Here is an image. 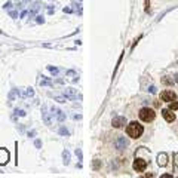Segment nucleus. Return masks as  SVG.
<instances>
[{
	"mask_svg": "<svg viewBox=\"0 0 178 178\" xmlns=\"http://www.w3.org/2000/svg\"><path fill=\"white\" fill-rule=\"evenodd\" d=\"M126 134H128V137L137 140V138H140L144 134V126L140 125L138 122H131V123L126 126Z\"/></svg>",
	"mask_w": 178,
	"mask_h": 178,
	"instance_id": "nucleus-1",
	"label": "nucleus"
},
{
	"mask_svg": "<svg viewBox=\"0 0 178 178\" xmlns=\"http://www.w3.org/2000/svg\"><path fill=\"white\" fill-rule=\"evenodd\" d=\"M138 116H140V119H141L143 122H153V120H154V117H156V113H154V110H153V109L144 107V109L140 110Z\"/></svg>",
	"mask_w": 178,
	"mask_h": 178,
	"instance_id": "nucleus-2",
	"label": "nucleus"
},
{
	"mask_svg": "<svg viewBox=\"0 0 178 178\" xmlns=\"http://www.w3.org/2000/svg\"><path fill=\"white\" fill-rule=\"evenodd\" d=\"M51 111H52L51 114H52L58 122H64V120H65V113H64L62 110H60L58 107H51Z\"/></svg>",
	"mask_w": 178,
	"mask_h": 178,
	"instance_id": "nucleus-3",
	"label": "nucleus"
},
{
	"mask_svg": "<svg viewBox=\"0 0 178 178\" xmlns=\"http://www.w3.org/2000/svg\"><path fill=\"white\" fill-rule=\"evenodd\" d=\"M175 98H177V95H175L174 91H163V92L160 94V100L165 101V103H171V101H174Z\"/></svg>",
	"mask_w": 178,
	"mask_h": 178,
	"instance_id": "nucleus-4",
	"label": "nucleus"
},
{
	"mask_svg": "<svg viewBox=\"0 0 178 178\" xmlns=\"http://www.w3.org/2000/svg\"><path fill=\"white\" fill-rule=\"evenodd\" d=\"M132 166H134V169L137 172H143V171H145V168H147V162H145L144 159H135Z\"/></svg>",
	"mask_w": 178,
	"mask_h": 178,
	"instance_id": "nucleus-5",
	"label": "nucleus"
},
{
	"mask_svg": "<svg viewBox=\"0 0 178 178\" xmlns=\"http://www.w3.org/2000/svg\"><path fill=\"white\" fill-rule=\"evenodd\" d=\"M111 125H113V128H123L125 125H126V117L123 116H116L113 117V120H111Z\"/></svg>",
	"mask_w": 178,
	"mask_h": 178,
	"instance_id": "nucleus-6",
	"label": "nucleus"
},
{
	"mask_svg": "<svg viewBox=\"0 0 178 178\" xmlns=\"http://www.w3.org/2000/svg\"><path fill=\"white\" fill-rule=\"evenodd\" d=\"M64 95L67 96L69 100H71V101H76L77 100V89H74V88H65L64 89Z\"/></svg>",
	"mask_w": 178,
	"mask_h": 178,
	"instance_id": "nucleus-7",
	"label": "nucleus"
},
{
	"mask_svg": "<svg viewBox=\"0 0 178 178\" xmlns=\"http://www.w3.org/2000/svg\"><path fill=\"white\" fill-rule=\"evenodd\" d=\"M162 116H163L165 120H166V122H169V123H172V122L175 120V114L172 113L171 109H163V110H162Z\"/></svg>",
	"mask_w": 178,
	"mask_h": 178,
	"instance_id": "nucleus-8",
	"label": "nucleus"
},
{
	"mask_svg": "<svg viewBox=\"0 0 178 178\" xmlns=\"http://www.w3.org/2000/svg\"><path fill=\"white\" fill-rule=\"evenodd\" d=\"M42 119H43V122H45L46 125L52 123V120H51V113L48 111V107H46V105L42 107Z\"/></svg>",
	"mask_w": 178,
	"mask_h": 178,
	"instance_id": "nucleus-9",
	"label": "nucleus"
},
{
	"mask_svg": "<svg viewBox=\"0 0 178 178\" xmlns=\"http://www.w3.org/2000/svg\"><path fill=\"white\" fill-rule=\"evenodd\" d=\"M114 145H116L117 150H123L125 147H128V140H126L125 137H119V138L116 140Z\"/></svg>",
	"mask_w": 178,
	"mask_h": 178,
	"instance_id": "nucleus-10",
	"label": "nucleus"
},
{
	"mask_svg": "<svg viewBox=\"0 0 178 178\" xmlns=\"http://www.w3.org/2000/svg\"><path fill=\"white\" fill-rule=\"evenodd\" d=\"M9 162V151L6 149H0V165H6Z\"/></svg>",
	"mask_w": 178,
	"mask_h": 178,
	"instance_id": "nucleus-11",
	"label": "nucleus"
},
{
	"mask_svg": "<svg viewBox=\"0 0 178 178\" xmlns=\"http://www.w3.org/2000/svg\"><path fill=\"white\" fill-rule=\"evenodd\" d=\"M158 163H159V166H165V165L168 163V154H166V153H159Z\"/></svg>",
	"mask_w": 178,
	"mask_h": 178,
	"instance_id": "nucleus-12",
	"label": "nucleus"
},
{
	"mask_svg": "<svg viewBox=\"0 0 178 178\" xmlns=\"http://www.w3.org/2000/svg\"><path fill=\"white\" fill-rule=\"evenodd\" d=\"M62 162L65 165L70 163V151L69 150H64L62 151Z\"/></svg>",
	"mask_w": 178,
	"mask_h": 178,
	"instance_id": "nucleus-13",
	"label": "nucleus"
},
{
	"mask_svg": "<svg viewBox=\"0 0 178 178\" xmlns=\"http://www.w3.org/2000/svg\"><path fill=\"white\" fill-rule=\"evenodd\" d=\"M40 86H52V82H51V80H48V79H46V77H43V76H42V79H40Z\"/></svg>",
	"mask_w": 178,
	"mask_h": 178,
	"instance_id": "nucleus-14",
	"label": "nucleus"
},
{
	"mask_svg": "<svg viewBox=\"0 0 178 178\" xmlns=\"http://www.w3.org/2000/svg\"><path fill=\"white\" fill-rule=\"evenodd\" d=\"M54 98L56 100V101H58V103H65V101L69 100V98H67L65 95H55Z\"/></svg>",
	"mask_w": 178,
	"mask_h": 178,
	"instance_id": "nucleus-15",
	"label": "nucleus"
},
{
	"mask_svg": "<svg viewBox=\"0 0 178 178\" xmlns=\"http://www.w3.org/2000/svg\"><path fill=\"white\" fill-rule=\"evenodd\" d=\"M60 134H61V135H64V137H69V135H70V131L67 129V128L61 126V128H60Z\"/></svg>",
	"mask_w": 178,
	"mask_h": 178,
	"instance_id": "nucleus-16",
	"label": "nucleus"
},
{
	"mask_svg": "<svg viewBox=\"0 0 178 178\" xmlns=\"http://www.w3.org/2000/svg\"><path fill=\"white\" fill-rule=\"evenodd\" d=\"M168 109H171L172 111H174V110H178V101H175V100H174V101H171Z\"/></svg>",
	"mask_w": 178,
	"mask_h": 178,
	"instance_id": "nucleus-17",
	"label": "nucleus"
},
{
	"mask_svg": "<svg viewBox=\"0 0 178 178\" xmlns=\"http://www.w3.org/2000/svg\"><path fill=\"white\" fill-rule=\"evenodd\" d=\"M48 70H49V71H51V73H52L54 76H56V74H58V71H60V70L56 69V67H52V65H48Z\"/></svg>",
	"mask_w": 178,
	"mask_h": 178,
	"instance_id": "nucleus-18",
	"label": "nucleus"
},
{
	"mask_svg": "<svg viewBox=\"0 0 178 178\" xmlns=\"http://www.w3.org/2000/svg\"><path fill=\"white\" fill-rule=\"evenodd\" d=\"M144 9H145V12H150V0H144Z\"/></svg>",
	"mask_w": 178,
	"mask_h": 178,
	"instance_id": "nucleus-19",
	"label": "nucleus"
},
{
	"mask_svg": "<svg viewBox=\"0 0 178 178\" xmlns=\"http://www.w3.org/2000/svg\"><path fill=\"white\" fill-rule=\"evenodd\" d=\"M25 95H27V96H33V95H34V91H33V88H27V91H25Z\"/></svg>",
	"mask_w": 178,
	"mask_h": 178,
	"instance_id": "nucleus-20",
	"label": "nucleus"
},
{
	"mask_svg": "<svg viewBox=\"0 0 178 178\" xmlns=\"http://www.w3.org/2000/svg\"><path fill=\"white\" fill-rule=\"evenodd\" d=\"M162 82H163L165 85H172V83H174V80L168 79V77H163V79H162Z\"/></svg>",
	"mask_w": 178,
	"mask_h": 178,
	"instance_id": "nucleus-21",
	"label": "nucleus"
},
{
	"mask_svg": "<svg viewBox=\"0 0 178 178\" xmlns=\"http://www.w3.org/2000/svg\"><path fill=\"white\" fill-rule=\"evenodd\" d=\"M76 156L79 158V160H82V151H80V149H76Z\"/></svg>",
	"mask_w": 178,
	"mask_h": 178,
	"instance_id": "nucleus-22",
	"label": "nucleus"
},
{
	"mask_svg": "<svg viewBox=\"0 0 178 178\" xmlns=\"http://www.w3.org/2000/svg\"><path fill=\"white\" fill-rule=\"evenodd\" d=\"M36 18H37V22H39V24H43V22H45V20H43V16H40V15H39V16H36Z\"/></svg>",
	"mask_w": 178,
	"mask_h": 178,
	"instance_id": "nucleus-23",
	"label": "nucleus"
},
{
	"mask_svg": "<svg viewBox=\"0 0 178 178\" xmlns=\"http://www.w3.org/2000/svg\"><path fill=\"white\" fill-rule=\"evenodd\" d=\"M94 169H100V160H95V162H94Z\"/></svg>",
	"mask_w": 178,
	"mask_h": 178,
	"instance_id": "nucleus-24",
	"label": "nucleus"
},
{
	"mask_svg": "<svg viewBox=\"0 0 178 178\" xmlns=\"http://www.w3.org/2000/svg\"><path fill=\"white\" fill-rule=\"evenodd\" d=\"M34 145L37 147V149H40V147H42V141H40V140H36V141H34Z\"/></svg>",
	"mask_w": 178,
	"mask_h": 178,
	"instance_id": "nucleus-25",
	"label": "nucleus"
},
{
	"mask_svg": "<svg viewBox=\"0 0 178 178\" xmlns=\"http://www.w3.org/2000/svg\"><path fill=\"white\" fill-rule=\"evenodd\" d=\"M15 113H16V114H20V116H25V111H24V110H16Z\"/></svg>",
	"mask_w": 178,
	"mask_h": 178,
	"instance_id": "nucleus-26",
	"label": "nucleus"
},
{
	"mask_svg": "<svg viewBox=\"0 0 178 178\" xmlns=\"http://www.w3.org/2000/svg\"><path fill=\"white\" fill-rule=\"evenodd\" d=\"M3 7H5V9H11V7H12V3H11V2H7V3Z\"/></svg>",
	"mask_w": 178,
	"mask_h": 178,
	"instance_id": "nucleus-27",
	"label": "nucleus"
},
{
	"mask_svg": "<svg viewBox=\"0 0 178 178\" xmlns=\"http://www.w3.org/2000/svg\"><path fill=\"white\" fill-rule=\"evenodd\" d=\"M174 159H175V166H178V153L174 154Z\"/></svg>",
	"mask_w": 178,
	"mask_h": 178,
	"instance_id": "nucleus-28",
	"label": "nucleus"
},
{
	"mask_svg": "<svg viewBox=\"0 0 178 178\" xmlns=\"http://www.w3.org/2000/svg\"><path fill=\"white\" fill-rule=\"evenodd\" d=\"M149 91H150L151 94H156V88H154V86H150V89H149Z\"/></svg>",
	"mask_w": 178,
	"mask_h": 178,
	"instance_id": "nucleus-29",
	"label": "nucleus"
},
{
	"mask_svg": "<svg viewBox=\"0 0 178 178\" xmlns=\"http://www.w3.org/2000/svg\"><path fill=\"white\" fill-rule=\"evenodd\" d=\"M36 135V131H31V132H28V137H34Z\"/></svg>",
	"mask_w": 178,
	"mask_h": 178,
	"instance_id": "nucleus-30",
	"label": "nucleus"
},
{
	"mask_svg": "<svg viewBox=\"0 0 178 178\" xmlns=\"http://www.w3.org/2000/svg\"><path fill=\"white\" fill-rule=\"evenodd\" d=\"M64 12H67V14H69V12H71V9H70V7H64Z\"/></svg>",
	"mask_w": 178,
	"mask_h": 178,
	"instance_id": "nucleus-31",
	"label": "nucleus"
},
{
	"mask_svg": "<svg viewBox=\"0 0 178 178\" xmlns=\"http://www.w3.org/2000/svg\"><path fill=\"white\" fill-rule=\"evenodd\" d=\"M67 74H69V76H74V71H71V70H70V71H67Z\"/></svg>",
	"mask_w": 178,
	"mask_h": 178,
	"instance_id": "nucleus-32",
	"label": "nucleus"
},
{
	"mask_svg": "<svg viewBox=\"0 0 178 178\" xmlns=\"http://www.w3.org/2000/svg\"><path fill=\"white\" fill-rule=\"evenodd\" d=\"M16 15H18V14H16V12H11V16H12V18H15Z\"/></svg>",
	"mask_w": 178,
	"mask_h": 178,
	"instance_id": "nucleus-33",
	"label": "nucleus"
},
{
	"mask_svg": "<svg viewBox=\"0 0 178 178\" xmlns=\"http://www.w3.org/2000/svg\"><path fill=\"white\" fill-rule=\"evenodd\" d=\"M174 80H175V82L178 83V74H175V76H174Z\"/></svg>",
	"mask_w": 178,
	"mask_h": 178,
	"instance_id": "nucleus-34",
	"label": "nucleus"
}]
</instances>
